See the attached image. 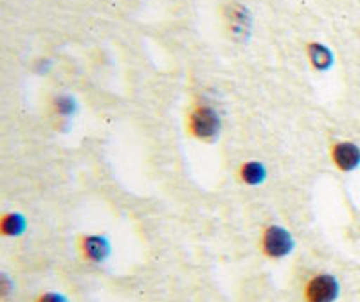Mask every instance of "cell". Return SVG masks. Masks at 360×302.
<instances>
[{
  "instance_id": "cell-1",
  "label": "cell",
  "mask_w": 360,
  "mask_h": 302,
  "mask_svg": "<svg viewBox=\"0 0 360 302\" xmlns=\"http://www.w3.org/2000/svg\"><path fill=\"white\" fill-rule=\"evenodd\" d=\"M224 24L227 33L233 40L245 41L249 40L250 31H252V17L249 9L242 4H227L224 8Z\"/></svg>"
},
{
  "instance_id": "cell-2",
  "label": "cell",
  "mask_w": 360,
  "mask_h": 302,
  "mask_svg": "<svg viewBox=\"0 0 360 302\" xmlns=\"http://www.w3.org/2000/svg\"><path fill=\"white\" fill-rule=\"evenodd\" d=\"M294 249V239L290 232L285 230L279 225H270L266 227L262 236V252L270 259H281L292 252Z\"/></svg>"
},
{
  "instance_id": "cell-3",
  "label": "cell",
  "mask_w": 360,
  "mask_h": 302,
  "mask_svg": "<svg viewBox=\"0 0 360 302\" xmlns=\"http://www.w3.org/2000/svg\"><path fill=\"white\" fill-rule=\"evenodd\" d=\"M337 295H339V282L333 275H315L304 286V301L307 302H333Z\"/></svg>"
},
{
  "instance_id": "cell-4",
  "label": "cell",
  "mask_w": 360,
  "mask_h": 302,
  "mask_svg": "<svg viewBox=\"0 0 360 302\" xmlns=\"http://www.w3.org/2000/svg\"><path fill=\"white\" fill-rule=\"evenodd\" d=\"M189 128L198 139H211L220 130V117L209 107H198L189 117Z\"/></svg>"
},
{
  "instance_id": "cell-5",
  "label": "cell",
  "mask_w": 360,
  "mask_h": 302,
  "mask_svg": "<svg viewBox=\"0 0 360 302\" xmlns=\"http://www.w3.org/2000/svg\"><path fill=\"white\" fill-rule=\"evenodd\" d=\"M79 249H82L83 258L92 263L105 261L110 254V245L107 237L103 236H83L79 241Z\"/></svg>"
},
{
  "instance_id": "cell-6",
  "label": "cell",
  "mask_w": 360,
  "mask_h": 302,
  "mask_svg": "<svg viewBox=\"0 0 360 302\" xmlns=\"http://www.w3.org/2000/svg\"><path fill=\"white\" fill-rule=\"evenodd\" d=\"M333 162L344 171H349L360 162V150L352 143H339L332 150Z\"/></svg>"
},
{
  "instance_id": "cell-7",
  "label": "cell",
  "mask_w": 360,
  "mask_h": 302,
  "mask_svg": "<svg viewBox=\"0 0 360 302\" xmlns=\"http://www.w3.org/2000/svg\"><path fill=\"white\" fill-rule=\"evenodd\" d=\"M308 56H310V62L315 69H328V67L333 63V54L332 51L324 47L321 44H310L308 45Z\"/></svg>"
},
{
  "instance_id": "cell-8",
  "label": "cell",
  "mask_w": 360,
  "mask_h": 302,
  "mask_svg": "<svg viewBox=\"0 0 360 302\" xmlns=\"http://www.w3.org/2000/svg\"><path fill=\"white\" fill-rule=\"evenodd\" d=\"M240 175H242V180L247 184H259L265 178V168L258 162H247L242 166Z\"/></svg>"
},
{
  "instance_id": "cell-9",
  "label": "cell",
  "mask_w": 360,
  "mask_h": 302,
  "mask_svg": "<svg viewBox=\"0 0 360 302\" xmlns=\"http://www.w3.org/2000/svg\"><path fill=\"white\" fill-rule=\"evenodd\" d=\"M25 223L18 214H4L0 221V230L4 236H18L24 230Z\"/></svg>"
},
{
  "instance_id": "cell-10",
  "label": "cell",
  "mask_w": 360,
  "mask_h": 302,
  "mask_svg": "<svg viewBox=\"0 0 360 302\" xmlns=\"http://www.w3.org/2000/svg\"><path fill=\"white\" fill-rule=\"evenodd\" d=\"M37 302H67V301L62 294H54V291H49V294H41L40 297L37 298Z\"/></svg>"
}]
</instances>
